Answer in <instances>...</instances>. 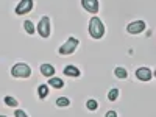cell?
<instances>
[{
	"instance_id": "obj_17",
	"label": "cell",
	"mask_w": 156,
	"mask_h": 117,
	"mask_svg": "<svg viewBox=\"0 0 156 117\" xmlns=\"http://www.w3.org/2000/svg\"><path fill=\"white\" fill-rule=\"evenodd\" d=\"M86 106H87V109H90V111H95V109H97V106H98V103H97L95 100H87Z\"/></svg>"
},
{
	"instance_id": "obj_13",
	"label": "cell",
	"mask_w": 156,
	"mask_h": 117,
	"mask_svg": "<svg viewBox=\"0 0 156 117\" xmlns=\"http://www.w3.org/2000/svg\"><path fill=\"white\" fill-rule=\"evenodd\" d=\"M23 28L27 30L28 34H34V25H33L31 20H25V22H23Z\"/></svg>"
},
{
	"instance_id": "obj_21",
	"label": "cell",
	"mask_w": 156,
	"mask_h": 117,
	"mask_svg": "<svg viewBox=\"0 0 156 117\" xmlns=\"http://www.w3.org/2000/svg\"><path fill=\"white\" fill-rule=\"evenodd\" d=\"M0 117H6V115H0Z\"/></svg>"
},
{
	"instance_id": "obj_7",
	"label": "cell",
	"mask_w": 156,
	"mask_h": 117,
	"mask_svg": "<svg viewBox=\"0 0 156 117\" xmlns=\"http://www.w3.org/2000/svg\"><path fill=\"white\" fill-rule=\"evenodd\" d=\"M81 5L89 12H97L98 11V0H81Z\"/></svg>"
},
{
	"instance_id": "obj_15",
	"label": "cell",
	"mask_w": 156,
	"mask_h": 117,
	"mask_svg": "<svg viewBox=\"0 0 156 117\" xmlns=\"http://www.w3.org/2000/svg\"><path fill=\"white\" fill-rule=\"evenodd\" d=\"M5 105L14 108V106H17V100H16L14 97H11V95H6V97H5Z\"/></svg>"
},
{
	"instance_id": "obj_1",
	"label": "cell",
	"mask_w": 156,
	"mask_h": 117,
	"mask_svg": "<svg viewBox=\"0 0 156 117\" xmlns=\"http://www.w3.org/2000/svg\"><path fill=\"white\" fill-rule=\"evenodd\" d=\"M89 33L94 39H100L105 34V27L100 20V17H92L89 20Z\"/></svg>"
},
{
	"instance_id": "obj_10",
	"label": "cell",
	"mask_w": 156,
	"mask_h": 117,
	"mask_svg": "<svg viewBox=\"0 0 156 117\" xmlns=\"http://www.w3.org/2000/svg\"><path fill=\"white\" fill-rule=\"evenodd\" d=\"M64 73H66L67 76H80V70H78L75 66H67L66 69H64Z\"/></svg>"
},
{
	"instance_id": "obj_11",
	"label": "cell",
	"mask_w": 156,
	"mask_h": 117,
	"mask_svg": "<svg viewBox=\"0 0 156 117\" xmlns=\"http://www.w3.org/2000/svg\"><path fill=\"white\" fill-rule=\"evenodd\" d=\"M48 84H50L51 87H55V89H61V87L64 86V81L59 80V78H50Z\"/></svg>"
},
{
	"instance_id": "obj_9",
	"label": "cell",
	"mask_w": 156,
	"mask_h": 117,
	"mask_svg": "<svg viewBox=\"0 0 156 117\" xmlns=\"http://www.w3.org/2000/svg\"><path fill=\"white\" fill-rule=\"evenodd\" d=\"M41 73L44 76H51L55 73V67L50 66V64H42V66H41Z\"/></svg>"
},
{
	"instance_id": "obj_2",
	"label": "cell",
	"mask_w": 156,
	"mask_h": 117,
	"mask_svg": "<svg viewBox=\"0 0 156 117\" xmlns=\"http://www.w3.org/2000/svg\"><path fill=\"white\" fill-rule=\"evenodd\" d=\"M11 75L16 76V78H28V76L31 75V69H30L28 64L19 62V64H16V66H12Z\"/></svg>"
},
{
	"instance_id": "obj_12",
	"label": "cell",
	"mask_w": 156,
	"mask_h": 117,
	"mask_svg": "<svg viewBox=\"0 0 156 117\" xmlns=\"http://www.w3.org/2000/svg\"><path fill=\"white\" fill-rule=\"evenodd\" d=\"M47 94H48V86H47V84H41V86L37 87V95H39V98H45Z\"/></svg>"
},
{
	"instance_id": "obj_14",
	"label": "cell",
	"mask_w": 156,
	"mask_h": 117,
	"mask_svg": "<svg viewBox=\"0 0 156 117\" xmlns=\"http://www.w3.org/2000/svg\"><path fill=\"white\" fill-rule=\"evenodd\" d=\"M114 73H115V76L117 78H120V80H123V78H126V70L123 69V67H115V70H114Z\"/></svg>"
},
{
	"instance_id": "obj_20",
	"label": "cell",
	"mask_w": 156,
	"mask_h": 117,
	"mask_svg": "<svg viewBox=\"0 0 156 117\" xmlns=\"http://www.w3.org/2000/svg\"><path fill=\"white\" fill-rule=\"evenodd\" d=\"M105 117H117V114H115V111H108Z\"/></svg>"
},
{
	"instance_id": "obj_8",
	"label": "cell",
	"mask_w": 156,
	"mask_h": 117,
	"mask_svg": "<svg viewBox=\"0 0 156 117\" xmlns=\"http://www.w3.org/2000/svg\"><path fill=\"white\" fill-rule=\"evenodd\" d=\"M136 76H137V80H140V81H148L151 78V72L147 67H140V69L136 70Z\"/></svg>"
},
{
	"instance_id": "obj_5",
	"label": "cell",
	"mask_w": 156,
	"mask_h": 117,
	"mask_svg": "<svg viewBox=\"0 0 156 117\" xmlns=\"http://www.w3.org/2000/svg\"><path fill=\"white\" fill-rule=\"evenodd\" d=\"M145 30V22L144 20H136V22H131L128 23L126 27V31L131 33V34H137V33H142Z\"/></svg>"
},
{
	"instance_id": "obj_6",
	"label": "cell",
	"mask_w": 156,
	"mask_h": 117,
	"mask_svg": "<svg viewBox=\"0 0 156 117\" xmlns=\"http://www.w3.org/2000/svg\"><path fill=\"white\" fill-rule=\"evenodd\" d=\"M33 8V0H20V3L16 6V14L22 16L25 12H30Z\"/></svg>"
},
{
	"instance_id": "obj_4",
	"label": "cell",
	"mask_w": 156,
	"mask_h": 117,
	"mask_svg": "<svg viewBox=\"0 0 156 117\" xmlns=\"http://www.w3.org/2000/svg\"><path fill=\"white\" fill-rule=\"evenodd\" d=\"M37 33L42 37H48L50 36V19L47 16H44L41 19V22L37 23Z\"/></svg>"
},
{
	"instance_id": "obj_18",
	"label": "cell",
	"mask_w": 156,
	"mask_h": 117,
	"mask_svg": "<svg viewBox=\"0 0 156 117\" xmlns=\"http://www.w3.org/2000/svg\"><path fill=\"white\" fill-rule=\"evenodd\" d=\"M117 95H119V89H111L109 94H108V98H109L111 101H114V100L117 98Z\"/></svg>"
},
{
	"instance_id": "obj_3",
	"label": "cell",
	"mask_w": 156,
	"mask_h": 117,
	"mask_svg": "<svg viewBox=\"0 0 156 117\" xmlns=\"http://www.w3.org/2000/svg\"><path fill=\"white\" fill-rule=\"evenodd\" d=\"M78 44H80V41H78L76 37H69L67 42L59 47V53L61 55H70V53H73L75 48L78 47Z\"/></svg>"
},
{
	"instance_id": "obj_19",
	"label": "cell",
	"mask_w": 156,
	"mask_h": 117,
	"mask_svg": "<svg viewBox=\"0 0 156 117\" xmlns=\"http://www.w3.org/2000/svg\"><path fill=\"white\" fill-rule=\"evenodd\" d=\"M14 115H16V117H28V115H27V114H25V112H23L22 109H16V112H14Z\"/></svg>"
},
{
	"instance_id": "obj_16",
	"label": "cell",
	"mask_w": 156,
	"mask_h": 117,
	"mask_svg": "<svg viewBox=\"0 0 156 117\" xmlns=\"http://www.w3.org/2000/svg\"><path fill=\"white\" fill-rule=\"evenodd\" d=\"M69 98H66V97H59L58 100H56V105L58 106H69Z\"/></svg>"
}]
</instances>
